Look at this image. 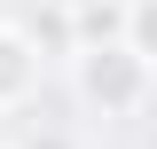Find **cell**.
Returning <instances> with one entry per match:
<instances>
[{"mask_svg":"<svg viewBox=\"0 0 157 149\" xmlns=\"http://www.w3.org/2000/svg\"><path fill=\"white\" fill-rule=\"evenodd\" d=\"M71 78H78V94H86V110H102V118H134L141 102H149L157 63L141 55L134 39H110V47H78V55H71Z\"/></svg>","mask_w":157,"mask_h":149,"instance_id":"1","label":"cell"},{"mask_svg":"<svg viewBox=\"0 0 157 149\" xmlns=\"http://www.w3.org/2000/svg\"><path fill=\"white\" fill-rule=\"evenodd\" d=\"M39 47H32V32H16V24H0V102H8V110H16L24 94L39 86Z\"/></svg>","mask_w":157,"mask_h":149,"instance_id":"2","label":"cell"},{"mask_svg":"<svg viewBox=\"0 0 157 149\" xmlns=\"http://www.w3.org/2000/svg\"><path fill=\"white\" fill-rule=\"evenodd\" d=\"M24 32H32V47H39L47 63H71V55H78V8H71V0H39Z\"/></svg>","mask_w":157,"mask_h":149,"instance_id":"3","label":"cell"},{"mask_svg":"<svg viewBox=\"0 0 157 149\" xmlns=\"http://www.w3.org/2000/svg\"><path fill=\"white\" fill-rule=\"evenodd\" d=\"M126 39V0H78V47Z\"/></svg>","mask_w":157,"mask_h":149,"instance_id":"4","label":"cell"},{"mask_svg":"<svg viewBox=\"0 0 157 149\" xmlns=\"http://www.w3.org/2000/svg\"><path fill=\"white\" fill-rule=\"evenodd\" d=\"M126 39L157 63V0H126Z\"/></svg>","mask_w":157,"mask_h":149,"instance_id":"5","label":"cell"},{"mask_svg":"<svg viewBox=\"0 0 157 149\" xmlns=\"http://www.w3.org/2000/svg\"><path fill=\"white\" fill-rule=\"evenodd\" d=\"M24 149H78V141H71V133H63V126H39V133H32V141H24Z\"/></svg>","mask_w":157,"mask_h":149,"instance_id":"6","label":"cell"},{"mask_svg":"<svg viewBox=\"0 0 157 149\" xmlns=\"http://www.w3.org/2000/svg\"><path fill=\"white\" fill-rule=\"evenodd\" d=\"M0 141H8V102H0Z\"/></svg>","mask_w":157,"mask_h":149,"instance_id":"7","label":"cell"},{"mask_svg":"<svg viewBox=\"0 0 157 149\" xmlns=\"http://www.w3.org/2000/svg\"><path fill=\"white\" fill-rule=\"evenodd\" d=\"M71 8H78V0H71Z\"/></svg>","mask_w":157,"mask_h":149,"instance_id":"8","label":"cell"},{"mask_svg":"<svg viewBox=\"0 0 157 149\" xmlns=\"http://www.w3.org/2000/svg\"><path fill=\"white\" fill-rule=\"evenodd\" d=\"M0 149H8V141H0Z\"/></svg>","mask_w":157,"mask_h":149,"instance_id":"9","label":"cell"},{"mask_svg":"<svg viewBox=\"0 0 157 149\" xmlns=\"http://www.w3.org/2000/svg\"><path fill=\"white\" fill-rule=\"evenodd\" d=\"M149 149H157V141H149Z\"/></svg>","mask_w":157,"mask_h":149,"instance_id":"10","label":"cell"}]
</instances>
